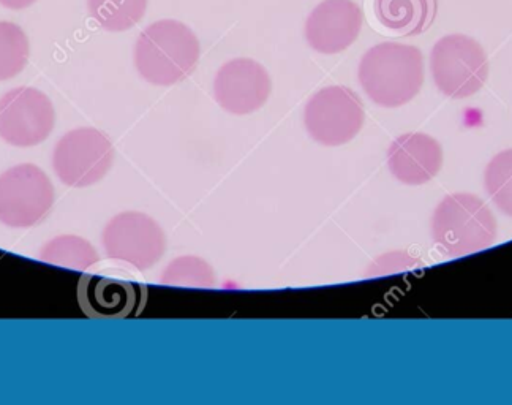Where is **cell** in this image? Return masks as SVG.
<instances>
[{
	"label": "cell",
	"mask_w": 512,
	"mask_h": 405,
	"mask_svg": "<svg viewBox=\"0 0 512 405\" xmlns=\"http://www.w3.org/2000/svg\"><path fill=\"white\" fill-rule=\"evenodd\" d=\"M38 258L49 265L76 271L92 268L98 262L97 249L87 239L76 235H61L49 239L40 250Z\"/></svg>",
	"instance_id": "15"
},
{
	"label": "cell",
	"mask_w": 512,
	"mask_h": 405,
	"mask_svg": "<svg viewBox=\"0 0 512 405\" xmlns=\"http://www.w3.org/2000/svg\"><path fill=\"white\" fill-rule=\"evenodd\" d=\"M361 7L353 0H324L305 21V38L320 54L348 50L361 34Z\"/></svg>",
	"instance_id": "11"
},
{
	"label": "cell",
	"mask_w": 512,
	"mask_h": 405,
	"mask_svg": "<svg viewBox=\"0 0 512 405\" xmlns=\"http://www.w3.org/2000/svg\"><path fill=\"white\" fill-rule=\"evenodd\" d=\"M378 23L399 37L426 32L435 18V0H373Z\"/></svg>",
	"instance_id": "14"
},
{
	"label": "cell",
	"mask_w": 512,
	"mask_h": 405,
	"mask_svg": "<svg viewBox=\"0 0 512 405\" xmlns=\"http://www.w3.org/2000/svg\"><path fill=\"white\" fill-rule=\"evenodd\" d=\"M484 184L497 208L512 217V149L501 151L490 160L484 173Z\"/></svg>",
	"instance_id": "19"
},
{
	"label": "cell",
	"mask_w": 512,
	"mask_h": 405,
	"mask_svg": "<svg viewBox=\"0 0 512 405\" xmlns=\"http://www.w3.org/2000/svg\"><path fill=\"white\" fill-rule=\"evenodd\" d=\"M37 0H0V4L4 5L5 8L10 10H24L34 5Z\"/></svg>",
	"instance_id": "20"
},
{
	"label": "cell",
	"mask_w": 512,
	"mask_h": 405,
	"mask_svg": "<svg viewBox=\"0 0 512 405\" xmlns=\"http://www.w3.org/2000/svg\"><path fill=\"white\" fill-rule=\"evenodd\" d=\"M388 167L402 184L422 186L440 173L443 148L427 133H405L389 146Z\"/></svg>",
	"instance_id": "13"
},
{
	"label": "cell",
	"mask_w": 512,
	"mask_h": 405,
	"mask_svg": "<svg viewBox=\"0 0 512 405\" xmlns=\"http://www.w3.org/2000/svg\"><path fill=\"white\" fill-rule=\"evenodd\" d=\"M114 146L110 137L92 127L70 130L57 141L53 168L65 186L91 187L113 167Z\"/></svg>",
	"instance_id": "6"
},
{
	"label": "cell",
	"mask_w": 512,
	"mask_h": 405,
	"mask_svg": "<svg viewBox=\"0 0 512 405\" xmlns=\"http://www.w3.org/2000/svg\"><path fill=\"white\" fill-rule=\"evenodd\" d=\"M31 46L18 24L0 21V81L12 80L23 72Z\"/></svg>",
	"instance_id": "17"
},
{
	"label": "cell",
	"mask_w": 512,
	"mask_h": 405,
	"mask_svg": "<svg viewBox=\"0 0 512 405\" xmlns=\"http://www.w3.org/2000/svg\"><path fill=\"white\" fill-rule=\"evenodd\" d=\"M102 243L111 260L128 263L140 271L159 263L166 249L159 222L138 211L114 216L103 228Z\"/></svg>",
	"instance_id": "8"
},
{
	"label": "cell",
	"mask_w": 512,
	"mask_h": 405,
	"mask_svg": "<svg viewBox=\"0 0 512 405\" xmlns=\"http://www.w3.org/2000/svg\"><path fill=\"white\" fill-rule=\"evenodd\" d=\"M53 205V182L34 163H21L0 175V222L7 227H34Z\"/></svg>",
	"instance_id": "7"
},
{
	"label": "cell",
	"mask_w": 512,
	"mask_h": 405,
	"mask_svg": "<svg viewBox=\"0 0 512 405\" xmlns=\"http://www.w3.org/2000/svg\"><path fill=\"white\" fill-rule=\"evenodd\" d=\"M162 284L174 287L211 288L215 285L214 269L203 258L184 255L174 258L173 262L163 269Z\"/></svg>",
	"instance_id": "18"
},
{
	"label": "cell",
	"mask_w": 512,
	"mask_h": 405,
	"mask_svg": "<svg viewBox=\"0 0 512 405\" xmlns=\"http://www.w3.org/2000/svg\"><path fill=\"white\" fill-rule=\"evenodd\" d=\"M56 124L48 95L35 88L12 89L0 97V138L16 148H32L46 141Z\"/></svg>",
	"instance_id": "9"
},
{
	"label": "cell",
	"mask_w": 512,
	"mask_h": 405,
	"mask_svg": "<svg viewBox=\"0 0 512 405\" xmlns=\"http://www.w3.org/2000/svg\"><path fill=\"white\" fill-rule=\"evenodd\" d=\"M433 243L449 257H465L495 243L498 224L484 200L457 192L441 200L432 216Z\"/></svg>",
	"instance_id": "3"
},
{
	"label": "cell",
	"mask_w": 512,
	"mask_h": 405,
	"mask_svg": "<svg viewBox=\"0 0 512 405\" xmlns=\"http://www.w3.org/2000/svg\"><path fill=\"white\" fill-rule=\"evenodd\" d=\"M200 40L189 26L162 19L147 26L135 45V67L155 86H173L187 80L200 61Z\"/></svg>",
	"instance_id": "2"
},
{
	"label": "cell",
	"mask_w": 512,
	"mask_h": 405,
	"mask_svg": "<svg viewBox=\"0 0 512 405\" xmlns=\"http://www.w3.org/2000/svg\"><path fill=\"white\" fill-rule=\"evenodd\" d=\"M364 122L366 110L361 97L345 86L321 89L305 105V130L323 146L334 148L350 143L358 137Z\"/></svg>",
	"instance_id": "5"
},
{
	"label": "cell",
	"mask_w": 512,
	"mask_h": 405,
	"mask_svg": "<svg viewBox=\"0 0 512 405\" xmlns=\"http://www.w3.org/2000/svg\"><path fill=\"white\" fill-rule=\"evenodd\" d=\"M359 83L373 103L383 108L407 105L421 92L426 72L416 46L384 42L362 56Z\"/></svg>",
	"instance_id": "1"
},
{
	"label": "cell",
	"mask_w": 512,
	"mask_h": 405,
	"mask_svg": "<svg viewBox=\"0 0 512 405\" xmlns=\"http://www.w3.org/2000/svg\"><path fill=\"white\" fill-rule=\"evenodd\" d=\"M430 72L441 94L449 99H468L487 83L489 59L475 38L446 35L433 46Z\"/></svg>",
	"instance_id": "4"
},
{
	"label": "cell",
	"mask_w": 512,
	"mask_h": 405,
	"mask_svg": "<svg viewBox=\"0 0 512 405\" xmlns=\"http://www.w3.org/2000/svg\"><path fill=\"white\" fill-rule=\"evenodd\" d=\"M271 92L272 81L268 70L253 59L238 57L223 64L215 73V102L236 116L260 110L268 102Z\"/></svg>",
	"instance_id": "10"
},
{
	"label": "cell",
	"mask_w": 512,
	"mask_h": 405,
	"mask_svg": "<svg viewBox=\"0 0 512 405\" xmlns=\"http://www.w3.org/2000/svg\"><path fill=\"white\" fill-rule=\"evenodd\" d=\"M87 8L105 31L125 32L144 18L147 0H87Z\"/></svg>",
	"instance_id": "16"
},
{
	"label": "cell",
	"mask_w": 512,
	"mask_h": 405,
	"mask_svg": "<svg viewBox=\"0 0 512 405\" xmlns=\"http://www.w3.org/2000/svg\"><path fill=\"white\" fill-rule=\"evenodd\" d=\"M146 287L124 277L84 274L78 284V303L89 318H127L138 314Z\"/></svg>",
	"instance_id": "12"
}]
</instances>
